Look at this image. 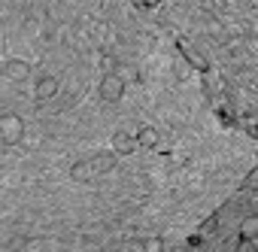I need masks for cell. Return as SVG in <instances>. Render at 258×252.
<instances>
[{"mask_svg": "<svg viewBox=\"0 0 258 252\" xmlns=\"http://www.w3.org/2000/svg\"><path fill=\"white\" fill-rule=\"evenodd\" d=\"M85 164H88V173H91V176H100V173H109V170L115 167V155H112V152H100V155L85 158Z\"/></svg>", "mask_w": 258, "mask_h": 252, "instance_id": "cell-3", "label": "cell"}, {"mask_svg": "<svg viewBox=\"0 0 258 252\" xmlns=\"http://www.w3.org/2000/svg\"><path fill=\"white\" fill-rule=\"evenodd\" d=\"M134 149H137L134 134H127V131H115L112 134V155H131Z\"/></svg>", "mask_w": 258, "mask_h": 252, "instance_id": "cell-5", "label": "cell"}, {"mask_svg": "<svg viewBox=\"0 0 258 252\" xmlns=\"http://www.w3.org/2000/svg\"><path fill=\"white\" fill-rule=\"evenodd\" d=\"M237 252H255V243H252V240H240Z\"/></svg>", "mask_w": 258, "mask_h": 252, "instance_id": "cell-12", "label": "cell"}, {"mask_svg": "<svg viewBox=\"0 0 258 252\" xmlns=\"http://www.w3.org/2000/svg\"><path fill=\"white\" fill-rule=\"evenodd\" d=\"M143 252H164V240H161V237H149V240H143Z\"/></svg>", "mask_w": 258, "mask_h": 252, "instance_id": "cell-11", "label": "cell"}, {"mask_svg": "<svg viewBox=\"0 0 258 252\" xmlns=\"http://www.w3.org/2000/svg\"><path fill=\"white\" fill-rule=\"evenodd\" d=\"M182 52H185V58H188V64H191L195 70H201V73L207 70V61L201 58V52H198V49H191V46H182Z\"/></svg>", "mask_w": 258, "mask_h": 252, "instance_id": "cell-9", "label": "cell"}, {"mask_svg": "<svg viewBox=\"0 0 258 252\" xmlns=\"http://www.w3.org/2000/svg\"><path fill=\"white\" fill-rule=\"evenodd\" d=\"M88 176H91V173H88V164H85V161H76V164L70 167V179H79V182H82V179H88Z\"/></svg>", "mask_w": 258, "mask_h": 252, "instance_id": "cell-10", "label": "cell"}, {"mask_svg": "<svg viewBox=\"0 0 258 252\" xmlns=\"http://www.w3.org/2000/svg\"><path fill=\"white\" fill-rule=\"evenodd\" d=\"M58 88H61V82L55 79V76H43L40 82H37V100H52L55 94H58Z\"/></svg>", "mask_w": 258, "mask_h": 252, "instance_id": "cell-6", "label": "cell"}, {"mask_svg": "<svg viewBox=\"0 0 258 252\" xmlns=\"http://www.w3.org/2000/svg\"><path fill=\"white\" fill-rule=\"evenodd\" d=\"M22 137H25V121L16 112H4V115H0V140H4L7 146H16Z\"/></svg>", "mask_w": 258, "mask_h": 252, "instance_id": "cell-1", "label": "cell"}, {"mask_svg": "<svg viewBox=\"0 0 258 252\" xmlns=\"http://www.w3.org/2000/svg\"><path fill=\"white\" fill-rule=\"evenodd\" d=\"M134 140H137V146H146V149H155V146H158L155 128H140V131L134 134Z\"/></svg>", "mask_w": 258, "mask_h": 252, "instance_id": "cell-7", "label": "cell"}, {"mask_svg": "<svg viewBox=\"0 0 258 252\" xmlns=\"http://www.w3.org/2000/svg\"><path fill=\"white\" fill-rule=\"evenodd\" d=\"M4 76H7V79H13V82H25V79L31 76V64H28V61H22V58H13V61H7V64H4Z\"/></svg>", "mask_w": 258, "mask_h": 252, "instance_id": "cell-4", "label": "cell"}, {"mask_svg": "<svg viewBox=\"0 0 258 252\" xmlns=\"http://www.w3.org/2000/svg\"><path fill=\"white\" fill-rule=\"evenodd\" d=\"M173 70H176V76H179V79L188 73V67H182V61H176V67H173Z\"/></svg>", "mask_w": 258, "mask_h": 252, "instance_id": "cell-13", "label": "cell"}, {"mask_svg": "<svg viewBox=\"0 0 258 252\" xmlns=\"http://www.w3.org/2000/svg\"><path fill=\"white\" fill-rule=\"evenodd\" d=\"M258 234V216H246L240 225V240H255Z\"/></svg>", "mask_w": 258, "mask_h": 252, "instance_id": "cell-8", "label": "cell"}, {"mask_svg": "<svg viewBox=\"0 0 258 252\" xmlns=\"http://www.w3.org/2000/svg\"><path fill=\"white\" fill-rule=\"evenodd\" d=\"M121 91H124V82L115 73H103V79H100V97L106 103H115L121 97Z\"/></svg>", "mask_w": 258, "mask_h": 252, "instance_id": "cell-2", "label": "cell"}]
</instances>
